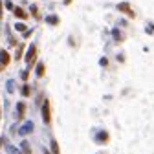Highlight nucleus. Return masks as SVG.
<instances>
[{
	"label": "nucleus",
	"mask_w": 154,
	"mask_h": 154,
	"mask_svg": "<svg viewBox=\"0 0 154 154\" xmlns=\"http://www.w3.org/2000/svg\"><path fill=\"white\" fill-rule=\"evenodd\" d=\"M24 112H26V105L24 103H18V114H17V118L22 119L24 118Z\"/></svg>",
	"instance_id": "6"
},
{
	"label": "nucleus",
	"mask_w": 154,
	"mask_h": 154,
	"mask_svg": "<svg viewBox=\"0 0 154 154\" xmlns=\"http://www.w3.org/2000/svg\"><path fill=\"white\" fill-rule=\"evenodd\" d=\"M13 13H15V17H18V18H28V13H26L22 8H15Z\"/></svg>",
	"instance_id": "5"
},
{
	"label": "nucleus",
	"mask_w": 154,
	"mask_h": 154,
	"mask_svg": "<svg viewBox=\"0 0 154 154\" xmlns=\"http://www.w3.org/2000/svg\"><path fill=\"white\" fill-rule=\"evenodd\" d=\"M42 119H44L46 125L51 121V116H50V101H48V99H46L44 105H42Z\"/></svg>",
	"instance_id": "1"
},
{
	"label": "nucleus",
	"mask_w": 154,
	"mask_h": 154,
	"mask_svg": "<svg viewBox=\"0 0 154 154\" xmlns=\"http://www.w3.org/2000/svg\"><path fill=\"white\" fill-rule=\"evenodd\" d=\"M118 9H119V11H123V13H127L128 17H134V11H130V6H128V2H121V4L118 6Z\"/></svg>",
	"instance_id": "3"
},
{
	"label": "nucleus",
	"mask_w": 154,
	"mask_h": 154,
	"mask_svg": "<svg viewBox=\"0 0 154 154\" xmlns=\"http://www.w3.org/2000/svg\"><path fill=\"white\" fill-rule=\"evenodd\" d=\"M4 6H6V8H8V9H15V8H13V4H11V2H6V4H4Z\"/></svg>",
	"instance_id": "19"
},
{
	"label": "nucleus",
	"mask_w": 154,
	"mask_h": 154,
	"mask_svg": "<svg viewBox=\"0 0 154 154\" xmlns=\"http://www.w3.org/2000/svg\"><path fill=\"white\" fill-rule=\"evenodd\" d=\"M35 59H37V46H29V50H28V55H26V61H28V64L31 66V64L35 63Z\"/></svg>",
	"instance_id": "2"
},
{
	"label": "nucleus",
	"mask_w": 154,
	"mask_h": 154,
	"mask_svg": "<svg viewBox=\"0 0 154 154\" xmlns=\"http://www.w3.org/2000/svg\"><path fill=\"white\" fill-rule=\"evenodd\" d=\"M0 143H2V140H0Z\"/></svg>",
	"instance_id": "22"
},
{
	"label": "nucleus",
	"mask_w": 154,
	"mask_h": 154,
	"mask_svg": "<svg viewBox=\"0 0 154 154\" xmlns=\"http://www.w3.org/2000/svg\"><path fill=\"white\" fill-rule=\"evenodd\" d=\"M31 13H33V17H38V9H37V8H35V6H33V8H31Z\"/></svg>",
	"instance_id": "17"
},
{
	"label": "nucleus",
	"mask_w": 154,
	"mask_h": 154,
	"mask_svg": "<svg viewBox=\"0 0 154 154\" xmlns=\"http://www.w3.org/2000/svg\"><path fill=\"white\" fill-rule=\"evenodd\" d=\"M15 29H17V31H26V24H24V22H18V24L15 26Z\"/></svg>",
	"instance_id": "14"
},
{
	"label": "nucleus",
	"mask_w": 154,
	"mask_h": 154,
	"mask_svg": "<svg viewBox=\"0 0 154 154\" xmlns=\"http://www.w3.org/2000/svg\"><path fill=\"white\" fill-rule=\"evenodd\" d=\"M31 33H33V29H26V31H24V37H26V38H28V37H29V35H31Z\"/></svg>",
	"instance_id": "18"
},
{
	"label": "nucleus",
	"mask_w": 154,
	"mask_h": 154,
	"mask_svg": "<svg viewBox=\"0 0 154 154\" xmlns=\"http://www.w3.org/2000/svg\"><path fill=\"white\" fill-rule=\"evenodd\" d=\"M112 33H114V37H116V41H118V42H121V41H123V35H121L118 29H114Z\"/></svg>",
	"instance_id": "13"
},
{
	"label": "nucleus",
	"mask_w": 154,
	"mask_h": 154,
	"mask_svg": "<svg viewBox=\"0 0 154 154\" xmlns=\"http://www.w3.org/2000/svg\"><path fill=\"white\" fill-rule=\"evenodd\" d=\"M22 94H24V95H29V86H28V85H24V88H22Z\"/></svg>",
	"instance_id": "15"
},
{
	"label": "nucleus",
	"mask_w": 154,
	"mask_h": 154,
	"mask_svg": "<svg viewBox=\"0 0 154 154\" xmlns=\"http://www.w3.org/2000/svg\"><path fill=\"white\" fill-rule=\"evenodd\" d=\"M0 9H2V2H0Z\"/></svg>",
	"instance_id": "21"
},
{
	"label": "nucleus",
	"mask_w": 154,
	"mask_h": 154,
	"mask_svg": "<svg viewBox=\"0 0 154 154\" xmlns=\"http://www.w3.org/2000/svg\"><path fill=\"white\" fill-rule=\"evenodd\" d=\"M33 130V123H26L22 128H20V134H28V132H31Z\"/></svg>",
	"instance_id": "8"
},
{
	"label": "nucleus",
	"mask_w": 154,
	"mask_h": 154,
	"mask_svg": "<svg viewBox=\"0 0 154 154\" xmlns=\"http://www.w3.org/2000/svg\"><path fill=\"white\" fill-rule=\"evenodd\" d=\"M0 63H2L4 66H8V64H9V53H8L6 50L0 51Z\"/></svg>",
	"instance_id": "4"
},
{
	"label": "nucleus",
	"mask_w": 154,
	"mask_h": 154,
	"mask_svg": "<svg viewBox=\"0 0 154 154\" xmlns=\"http://www.w3.org/2000/svg\"><path fill=\"white\" fill-rule=\"evenodd\" d=\"M22 150H24V154H31V149H29L28 141H22Z\"/></svg>",
	"instance_id": "11"
},
{
	"label": "nucleus",
	"mask_w": 154,
	"mask_h": 154,
	"mask_svg": "<svg viewBox=\"0 0 154 154\" xmlns=\"http://www.w3.org/2000/svg\"><path fill=\"white\" fill-rule=\"evenodd\" d=\"M37 75H38V77H42V75H44V64H42V63H38V64H37Z\"/></svg>",
	"instance_id": "10"
},
{
	"label": "nucleus",
	"mask_w": 154,
	"mask_h": 154,
	"mask_svg": "<svg viewBox=\"0 0 154 154\" xmlns=\"http://www.w3.org/2000/svg\"><path fill=\"white\" fill-rule=\"evenodd\" d=\"M46 22H50V24H59V18H57V17H46Z\"/></svg>",
	"instance_id": "12"
},
{
	"label": "nucleus",
	"mask_w": 154,
	"mask_h": 154,
	"mask_svg": "<svg viewBox=\"0 0 154 154\" xmlns=\"http://www.w3.org/2000/svg\"><path fill=\"white\" fill-rule=\"evenodd\" d=\"M0 20H2V9H0Z\"/></svg>",
	"instance_id": "20"
},
{
	"label": "nucleus",
	"mask_w": 154,
	"mask_h": 154,
	"mask_svg": "<svg viewBox=\"0 0 154 154\" xmlns=\"http://www.w3.org/2000/svg\"><path fill=\"white\" fill-rule=\"evenodd\" d=\"M22 50H24L22 46H20V48H18V50H17V59H20V57H22Z\"/></svg>",
	"instance_id": "16"
},
{
	"label": "nucleus",
	"mask_w": 154,
	"mask_h": 154,
	"mask_svg": "<svg viewBox=\"0 0 154 154\" xmlns=\"http://www.w3.org/2000/svg\"><path fill=\"white\" fill-rule=\"evenodd\" d=\"M51 152H53V154H61V150H59V143H57L55 140H51Z\"/></svg>",
	"instance_id": "9"
},
{
	"label": "nucleus",
	"mask_w": 154,
	"mask_h": 154,
	"mask_svg": "<svg viewBox=\"0 0 154 154\" xmlns=\"http://www.w3.org/2000/svg\"><path fill=\"white\" fill-rule=\"evenodd\" d=\"M108 141V134L106 132H99L97 134V143H106Z\"/></svg>",
	"instance_id": "7"
}]
</instances>
